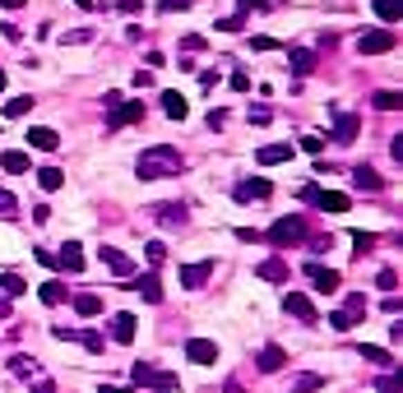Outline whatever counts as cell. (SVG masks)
<instances>
[{
    "label": "cell",
    "mask_w": 403,
    "mask_h": 393,
    "mask_svg": "<svg viewBox=\"0 0 403 393\" xmlns=\"http://www.w3.org/2000/svg\"><path fill=\"white\" fill-rule=\"evenodd\" d=\"M186 166V157L176 148H167V144H153V148L140 153V162H135V171H140V181H162V176H176Z\"/></svg>",
    "instance_id": "cell-1"
},
{
    "label": "cell",
    "mask_w": 403,
    "mask_h": 393,
    "mask_svg": "<svg viewBox=\"0 0 403 393\" xmlns=\"http://www.w3.org/2000/svg\"><path fill=\"white\" fill-rule=\"evenodd\" d=\"M130 379L144 384V389H153V393H181V379L158 370V365H130Z\"/></svg>",
    "instance_id": "cell-2"
},
{
    "label": "cell",
    "mask_w": 403,
    "mask_h": 393,
    "mask_svg": "<svg viewBox=\"0 0 403 393\" xmlns=\"http://www.w3.org/2000/svg\"><path fill=\"white\" fill-rule=\"evenodd\" d=\"M264 236H269L274 245H301L310 236V227H306V218H279V222L264 231Z\"/></svg>",
    "instance_id": "cell-3"
},
{
    "label": "cell",
    "mask_w": 403,
    "mask_h": 393,
    "mask_svg": "<svg viewBox=\"0 0 403 393\" xmlns=\"http://www.w3.org/2000/svg\"><path fill=\"white\" fill-rule=\"evenodd\" d=\"M301 199L315 204L320 213H348V209H353V199H348V195H339V190H315V185H301Z\"/></svg>",
    "instance_id": "cell-4"
},
{
    "label": "cell",
    "mask_w": 403,
    "mask_h": 393,
    "mask_svg": "<svg viewBox=\"0 0 403 393\" xmlns=\"http://www.w3.org/2000/svg\"><path fill=\"white\" fill-rule=\"evenodd\" d=\"M357 51L362 56H385V51H394V32L389 28H362L357 32Z\"/></svg>",
    "instance_id": "cell-5"
},
{
    "label": "cell",
    "mask_w": 403,
    "mask_h": 393,
    "mask_svg": "<svg viewBox=\"0 0 403 393\" xmlns=\"http://www.w3.org/2000/svg\"><path fill=\"white\" fill-rule=\"evenodd\" d=\"M107 106H111L107 125H140L144 121V102H121L116 93H107Z\"/></svg>",
    "instance_id": "cell-6"
},
{
    "label": "cell",
    "mask_w": 403,
    "mask_h": 393,
    "mask_svg": "<svg viewBox=\"0 0 403 393\" xmlns=\"http://www.w3.org/2000/svg\"><path fill=\"white\" fill-rule=\"evenodd\" d=\"M283 310L292 319H301V324H315V319H320V310H315L310 296H301V291H288V296H283Z\"/></svg>",
    "instance_id": "cell-7"
},
{
    "label": "cell",
    "mask_w": 403,
    "mask_h": 393,
    "mask_svg": "<svg viewBox=\"0 0 403 393\" xmlns=\"http://www.w3.org/2000/svg\"><path fill=\"white\" fill-rule=\"evenodd\" d=\"M306 278L315 282V291H320V296L339 291V273H334V269H325V264H315V259H306Z\"/></svg>",
    "instance_id": "cell-8"
},
{
    "label": "cell",
    "mask_w": 403,
    "mask_h": 393,
    "mask_svg": "<svg viewBox=\"0 0 403 393\" xmlns=\"http://www.w3.org/2000/svg\"><path fill=\"white\" fill-rule=\"evenodd\" d=\"M357 130H362V116L357 111H334V144H353Z\"/></svg>",
    "instance_id": "cell-9"
},
{
    "label": "cell",
    "mask_w": 403,
    "mask_h": 393,
    "mask_svg": "<svg viewBox=\"0 0 403 393\" xmlns=\"http://www.w3.org/2000/svg\"><path fill=\"white\" fill-rule=\"evenodd\" d=\"M362 315H366V305H362V296H348L339 315H329V324H334V329H339V333H348V329H353V324H357V319H362Z\"/></svg>",
    "instance_id": "cell-10"
},
{
    "label": "cell",
    "mask_w": 403,
    "mask_h": 393,
    "mask_svg": "<svg viewBox=\"0 0 403 393\" xmlns=\"http://www.w3.org/2000/svg\"><path fill=\"white\" fill-rule=\"evenodd\" d=\"M269 195H274V185L264 181V176H250V181H241L232 190V199H241V204H250V199H269Z\"/></svg>",
    "instance_id": "cell-11"
},
{
    "label": "cell",
    "mask_w": 403,
    "mask_h": 393,
    "mask_svg": "<svg viewBox=\"0 0 403 393\" xmlns=\"http://www.w3.org/2000/svg\"><path fill=\"white\" fill-rule=\"evenodd\" d=\"M102 264H107L116 278H135V264H130V255H121L116 245H102Z\"/></svg>",
    "instance_id": "cell-12"
},
{
    "label": "cell",
    "mask_w": 403,
    "mask_h": 393,
    "mask_svg": "<svg viewBox=\"0 0 403 393\" xmlns=\"http://www.w3.org/2000/svg\"><path fill=\"white\" fill-rule=\"evenodd\" d=\"M186 356H190L195 365H214V361H218V347L209 343V338H190V343H186Z\"/></svg>",
    "instance_id": "cell-13"
},
{
    "label": "cell",
    "mask_w": 403,
    "mask_h": 393,
    "mask_svg": "<svg viewBox=\"0 0 403 393\" xmlns=\"http://www.w3.org/2000/svg\"><path fill=\"white\" fill-rule=\"evenodd\" d=\"M56 269H65V273H79V269H84V250H79V241H65V245H61Z\"/></svg>",
    "instance_id": "cell-14"
},
{
    "label": "cell",
    "mask_w": 403,
    "mask_h": 393,
    "mask_svg": "<svg viewBox=\"0 0 403 393\" xmlns=\"http://www.w3.org/2000/svg\"><path fill=\"white\" fill-rule=\"evenodd\" d=\"M28 144H32V148L56 153V148H61V135H56V130H47V125H32V130H28Z\"/></svg>",
    "instance_id": "cell-15"
},
{
    "label": "cell",
    "mask_w": 403,
    "mask_h": 393,
    "mask_svg": "<svg viewBox=\"0 0 403 393\" xmlns=\"http://www.w3.org/2000/svg\"><path fill=\"white\" fill-rule=\"evenodd\" d=\"M209 273H214V259H204V264H186V269H181V282L195 291V287H204V278H209Z\"/></svg>",
    "instance_id": "cell-16"
},
{
    "label": "cell",
    "mask_w": 403,
    "mask_h": 393,
    "mask_svg": "<svg viewBox=\"0 0 403 393\" xmlns=\"http://www.w3.org/2000/svg\"><path fill=\"white\" fill-rule=\"evenodd\" d=\"M135 287H140V296H144V301H162V282H158V273H144V278H140V273H135Z\"/></svg>",
    "instance_id": "cell-17"
},
{
    "label": "cell",
    "mask_w": 403,
    "mask_h": 393,
    "mask_svg": "<svg viewBox=\"0 0 403 393\" xmlns=\"http://www.w3.org/2000/svg\"><path fill=\"white\" fill-rule=\"evenodd\" d=\"M153 218H162V227H181L186 222V204H158Z\"/></svg>",
    "instance_id": "cell-18"
},
{
    "label": "cell",
    "mask_w": 403,
    "mask_h": 393,
    "mask_svg": "<svg viewBox=\"0 0 403 393\" xmlns=\"http://www.w3.org/2000/svg\"><path fill=\"white\" fill-rule=\"evenodd\" d=\"M0 166H5L10 176H19V171H28V153H24V148H10V153H0Z\"/></svg>",
    "instance_id": "cell-19"
},
{
    "label": "cell",
    "mask_w": 403,
    "mask_h": 393,
    "mask_svg": "<svg viewBox=\"0 0 403 393\" xmlns=\"http://www.w3.org/2000/svg\"><path fill=\"white\" fill-rule=\"evenodd\" d=\"M75 310H79L84 319L102 315V296H93V291H79V296H75Z\"/></svg>",
    "instance_id": "cell-20"
},
{
    "label": "cell",
    "mask_w": 403,
    "mask_h": 393,
    "mask_svg": "<svg viewBox=\"0 0 403 393\" xmlns=\"http://www.w3.org/2000/svg\"><path fill=\"white\" fill-rule=\"evenodd\" d=\"M255 157H260L264 166H274V162H288V157H292V148H288V144H264Z\"/></svg>",
    "instance_id": "cell-21"
},
{
    "label": "cell",
    "mask_w": 403,
    "mask_h": 393,
    "mask_svg": "<svg viewBox=\"0 0 403 393\" xmlns=\"http://www.w3.org/2000/svg\"><path fill=\"white\" fill-rule=\"evenodd\" d=\"M162 111H167L171 121H186V97H181V93H162Z\"/></svg>",
    "instance_id": "cell-22"
},
{
    "label": "cell",
    "mask_w": 403,
    "mask_h": 393,
    "mask_svg": "<svg viewBox=\"0 0 403 393\" xmlns=\"http://www.w3.org/2000/svg\"><path fill=\"white\" fill-rule=\"evenodd\" d=\"M288 56H292V70H297V75H310V70H315V51H306V46H292Z\"/></svg>",
    "instance_id": "cell-23"
},
{
    "label": "cell",
    "mask_w": 403,
    "mask_h": 393,
    "mask_svg": "<svg viewBox=\"0 0 403 393\" xmlns=\"http://www.w3.org/2000/svg\"><path fill=\"white\" fill-rule=\"evenodd\" d=\"M255 273H260L264 282H283V278H288V264H283V259H264Z\"/></svg>",
    "instance_id": "cell-24"
},
{
    "label": "cell",
    "mask_w": 403,
    "mask_h": 393,
    "mask_svg": "<svg viewBox=\"0 0 403 393\" xmlns=\"http://www.w3.org/2000/svg\"><path fill=\"white\" fill-rule=\"evenodd\" d=\"M135 329H140V324H135V315H116V319H111V333H116V343H130V338H135Z\"/></svg>",
    "instance_id": "cell-25"
},
{
    "label": "cell",
    "mask_w": 403,
    "mask_h": 393,
    "mask_svg": "<svg viewBox=\"0 0 403 393\" xmlns=\"http://www.w3.org/2000/svg\"><path fill=\"white\" fill-rule=\"evenodd\" d=\"M353 181L362 185V190H385V181H380V176H375L371 166H353Z\"/></svg>",
    "instance_id": "cell-26"
},
{
    "label": "cell",
    "mask_w": 403,
    "mask_h": 393,
    "mask_svg": "<svg viewBox=\"0 0 403 393\" xmlns=\"http://www.w3.org/2000/svg\"><path fill=\"white\" fill-rule=\"evenodd\" d=\"M283 361H288V356H283L279 347H264V352H260V370H264V375H274V370H283Z\"/></svg>",
    "instance_id": "cell-27"
},
{
    "label": "cell",
    "mask_w": 403,
    "mask_h": 393,
    "mask_svg": "<svg viewBox=\"0 0 403 393\" xmlns=\"http://www.w3.org/2000/svg\"><path fill=\"white\" fill-rule=\"evenodd\" d=\"M375 15L385 19V23H399V15H403V0H375Z\"/></svg>",
    "instance_id": "cell-28"
},
{
    "label": "cell",
    "mask_w": 403,
    "mask_h": 393,
    "mask_svg": "<svg viewBox=\"0 0 403 393\" xmlns=\"http://www.w3.org/2000/svg\"><path fill=\"white\" fill-rule=\"evenodd\" d=\"M37 296H42V305H61L70 291H65L61 282H42V291H37Z\"/></svg>",
    "instance_id": "cell-29"
},
{
    "label": "cell",
    "mask_w": 403,
    "mask_h": 393,
    "mask_svg": "<svg viewBox=\"0 0 403 393\" xmlns=\"http://www.w3.org/2000/svg\"><path fill=\"white\" fill-rule=\"evenodd\" d=\"M357 352H362V361H371V365H389V361H394V356H389L385 347H371V343H362Z\"/></svg>",
    "instance_id": "cell-30"
},
{
    "label": "cell",
    "mask_w": 403,
    "mask_h": 393,
    "mask_svg": "<svg viewBox=\"0 0 403 393\" xmlns=\"http://www.w3.org/2000/svg\"><path fill=\"white\" fill-rule=\"evenodd\" d=\"M37 181H42V190H61V185H65V171H56V166H42V171H37Z\"/></svg>",
    "instance_id": "cell-31"
},
{
    "label": "cell",
    "mask_w": 403,
    "mask_h": 393,
    "mask_svg": "<svg viewBox=\"0 0 403 393\" xmlns=\"http://www.w3.org/2000/svg\"><path fill=\"white\" fill-rule=\"evenodd\" d=\"M28 111H32V97H10V102H5V116H10V121L28 116Z\"/></svg>",
    "instance_id": "cell-32"
},
{
    "label": "cell",
    "mask_w": 403,
    "mask_h": 393,
    "mask_svg": "<svg viewBox=\"0 0 403 393\" xmlns=\"http://www.w3.org/2000/svg\"><path fill=\"white\" fill-rule=\"evenodd\" d=\"M0 287H5V296H24V291H28V282H24L19 273H5V278H0Z\"/></svg>",
    "instance_id": "cell-33"
},
{
    "label": "cell",
    "mask_w": 403,
    "mask_h": 393,
    "mask_svg": "<svg viewBox=\"0 0 403 393\" xmlns=\"http://www.w3.org/2000/svg\"><path fill=\"white\" fill-rule=\"evenodd\" d=\"M144 255H149V269H162V264H167V245H162V241H149V250H144Z\"/></svg>",
    "instance_id": "cell-34"
},
{
    "label": "cell",
    "mask_w": 403,
    "mask_h": 393,
    "mask_svg": "<svg viewBox=\"0 0 403 393\" xmlns=\"http://www.w3.org/2000/svg\"><path fill=\"white\" fill-rule=\"evenodd\" d=\"M320 384H325V375H301V379L292 384V393H315Z\"/></svg>",
    "instance_id": "cell-35"
},
{
    "label": "cell",
    "mask_w": 403,
    "mask_h": 393,
    "mask_svg": "<svg viewBox=\"0 0 403 393\" xmlns=\"http://www.w3.org/2000/svg\"><path fill=\"white\" fill-rule=\"evenodd\" d=\"M10 370H15L19 379H28L32 370H37V361H32V356H15V361H10Z\"/></svg>",
    "instance_id": "cell-36"
},
{
    "label": "cell",
    "mask_w": 403,
    "mask_h": 393,
    "mask_svg": "<svg viewBox=\"0 0 403 393\" xmlns=\"http://www.w3.org/2000/svg\"><path fill=\"white\" fill-rule=\"evenodd\" d=\"M375 287L394 291V287H399V273H394V269H380V278H375Z\"/></svg>",
    "instance_id": "cell-37"
},
{
    "label": "cell",
    "mask_w": 403,
    "mask_h": 393,
    "mask_svg": "<svg viewBox=\"0 0 403 393\" xmlns=\"http://www.w3.org/2000/svg\"><path fill=\"white\" fill-rule=\"evenodd\" d=\"M353 245H357V259H362V255H371V250H375V236H362V231H357Z\"/></svg>",
    "instance_id": "cell-38"
},
{
    "label": "cell",
    "mask_w": 403,
    "mask_h": 393,
    "mask_svg": "<svg viewBox=\"0 0 403 393\" xmlns=\"http://www.w3.org/2000/svg\"><path fill=\"white\" fill-rule=\"evenodd\" d=\"M15 209H19L15 195H10V190H0V218H15Z\"/></svg>",
    "instance_id": "cell-39"
},
{
    "label": "cell",
    "mask_w": 403,
    "mask_h": 393,
    "mask_svg": "<svg viewBox=\"0 0 403 393\" xmlns=\"http://www.w3.org/2000/svg\"><path fill=\"white\" fill-rule=\"evenodd\" d=\"M375 106H380V111H394V106H399V93H375Z\"/></svg>",
    "instance_id": "cell-40"
},
{
    "label": "cell",
    "mask_w": 403,
    "mask_h": 393,
    "mask_svg": "<svg viewBox=\"0 0 403 393\" xmlns=\"http://www.w3.org/2000/svg\"><path fill=\"white\" fill-rule=\"evenodd\" d=\"M88 37H93V32H88V28H75V32H65L61 42H70V46H84V42H88Z\"/></svg>",
    "instance_id": "cell-41"
},
{
    "label": "cell",
    "mask_w": 403,
    "mask_h": 393,
    "mask_svg": "<svg viewBox=\"0 0 403 393\" xmlns=\"http://www.w3.org/2000/svg\"><path fill=\"white\" fill-rule=\"evenodd\" d=\"M250 121H255V125H269V121H274V111H269V106H250Z\"/></svg>",
    "instance_id": "cell-42"
},
{
    "label": "cell",
    "mask_w": 403,
    "mask_h": 393,
    "mask_svg": "<svg viewBox=\"0 0 403 393\" xmlns=\"http://www.w3.org/2000/svg\"><path fill=\"white\" fill-rule=\"evenodd\" d=\"M75 338H79L88 352H102V338H97V333H75Z\"/></svg>",
    "instance_id": "cell-43"
},
{
    "label": "cell",
    "mask_w": 403,
    "mask_h": 393,
    "mask_svg": "<svg viewBox=\"0 0 403 393\" xmlns=\"http://www.w3.org/2000/svg\"><path fill=\"white\" fill-rule=\"evenodd\" d=\"M195 0H162V15H176V10H190Z\"/></svg>",
    "instance_id": "cell-44"
},
{
    "label": "cell",
    "mask_w": 403,
    "mask_h": 393,
    "mask_svg": "<svg viewBox=\"0 0 403 393\" xmlns=\"http://www.w3.org/2000/svg\"><path fill=\"white\" fill-rule=\"evenodd\" d=\"M250 46H255V51H274L279 42H274V37H250Z\"/></svg>",
    "instance_id": "cell-45"
},
{
    "label": "cell",
    "mask_w": 403,
    "mask_h": 393,
    "mask_svg": "<svg viewBox=\"0 0 403 393\" xmlns=\"http://www.w3.org/2000/svg\"><path fill=\"white\" fill-rule=\"evenodd\" d=\"M241 5H246V10H250V5H255V10H274L279 0H241Z\"/></svg>",
    "instance_id": "cell-46"
},
{
    "label": "cell",
    "mask_w": 403,
    "mask_h": 393,
    "mask_svg": "<svg viewBox=\"0 0 403 393\" xmlns=\"http://www.w3.org/2000/svg\"><path fill=\"white\" fill-rule=\"evenodd\" d=\"M51 389H56L51 379H37V384H32V393H51Z\"/></svg>",
    "instance_id": "cell-47"
},
{
    "label": "cell",
    "mask_w": 403,
    "mask_h": 393,
    "mask_svg": "<svg viewBox=\"0 0 403 393\" xmlns=\"http://www.w3.org/2000/svg\"><path fill=\"white\" fill-rule=\"evenodd\" d=\"M28 0H0V10H24Z\"/></svg>",
    "instance_id": "cell-48"
},
{
    "label": "cell",
    "mask_w": 403,
    "mask_h": 393,
    "mask_svg": "<svg viewBox=\"0 0 403 393\" xmlns=\"http://www.w3.org/2000/svg\"><path fill=\"white\" fill-rule=\"evenodd\" d=\"M102 393H130V389H111V384H102Z\"/></svg>",
    "instance_id": "cell-49"
},
{
    "label": "cell",
    "mask_w": 403,
    "mask_h": 393,
    "mask_svg": "<svg viewBox=\"0 0 403 393\" xmlns=\"http://www.w3.org/2000/svg\"><path fill=\"white\" fill-rule=\"evenodd\" d=\"M75 5H84V10H93V5H97V0H75Z\"/></svg>",
    "instance_id": "cell-50"
}]
</instances>
